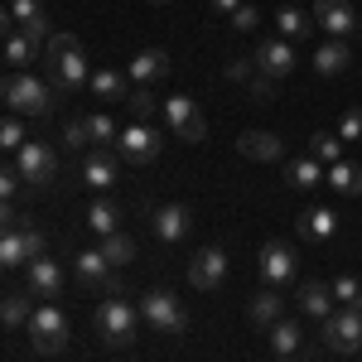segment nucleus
<instances>
[{
    "label": "nucleus",
    "instance_id": "f257e3e1",
    "mask_svg": "<svg viewBox=\"0 0 362 362\" xmlns=\"http://www.w3.org/2000/svg\"><path fill=\"white\" fill-rule=\"evenodd\" d=\"M44 54H49V68H54V83L63 92H78V87L92 83V68H87V49L78 34H54L49 44H44Z\"/></svg>",
    "mask_w": 362,
    "mask_h": 362
},
{
    "label": "nucleus",
    "instance_id": "f03ea898",
    "mask_svg": "<svg viewBox=\"0 0 362 362\" xmlns=\"http://www.w3.org/2000/svg\"><path fill=\"white\" fill-rule=\"evenodd\" d=\"M97 334H102L107 348H131L136 334H140V309L131 300H121V295L102 300L97 305Z\"/></svg>",
    "mask_w": 362,
    "mask_h": 362
},
{
    "label": "nucleus",
    "instance_id": "7ed1b4c3",
    "mask_svg": "<svg viewBox=\"0 0 362 362\" xmlns=\"http://www.w3.org/2000/svg\"><path fill=\"white\" fill-rule=\"evenodd\" d=\"M5 107L15 116H49L54 112V92L34 73H10L5 78Z\"/></svg>",
    "mask_w": 362,
    "mask_h": 362
},
{
    "label": "nucleus",
    "instance_id": "20e7f679",
    "mask_svg": "<svg viewBox=\"0 0 362 362\" xmlns=\"http://www.w3.org/2000/svg\"><path fill=\"white\" fill-rule=\"evenodd\" d=\"M29 343H34V353H44V358H54L68 348V314L54 305V300H44V305L29 314Z\"/></svg>",
    "mask_w": 362,
    "mask_h": 362
},
{
    "label": "nucleus",
    "instance_id": "39448f33",
    "mask_svg": "<svg viewBox=\"0 0 362 362\" xmlns=\"http://www.w3.org/2000/svg\"><path fill=\"white\" fill-rule=\"evenodd\" d=\"M140 314H145V324H150L155 334H165V338H179L189 329V309H184V300H179L174 290H150L145 305H140Z\"/></svg>",
    "mask_w": 362,
    "mask_h": 362
},
{
    "label": "nucleus",
    "instance_id": "423d86ee",
    "mask_svg": "<svg viewBox=\"0 0 362 362\" xmlns=\"http://www.w3.org/2000/svg\"><path fill=\"white\" fill-rule=\"evenodd\" d=\"M15 169H20V179H25L29 189H49L58 174V155L54 145H44V140H29L25 150H15Z\"/></svg>",
    "mask_w": 362,
    "mask_h": 362
},
{
    "label": "nucleus",
    "instance_id": "0eeeda50",
    "mask_svg": "<svg viewBox=\"0 0 362 362\" xmlns=\"http://www.w3.org/2000/svg\"><path fill=\"white\" fill-rule=\"evenodd\" d=\"M116 266L102 256V247H87V251H78L73 256V280L83 285V290H102V295H121V285H116V276H112Z\"/></svg>",
    "mask_w": 362,
    "mask_h": 362
},
{
    "label": "nucleus",
    "instance_id": "6e6552de",
    "mask_svg": "<svg viewBox=\"0 0 362 362\" xmlns=\"http://www.w3.org/2000/svg\"><path fill=\"white\" fill-rule=\"evenodd\" d=\"M160 150H165V136H160L150 121L126 126V131H121V140H116V155H121L126 165H150V160H160Z\"/></svg>",
    "mask_w": 362,
    "mask_h": 362
},
{
    "label": "nucleus",
    "instance_id": "1a4fd4ad",
    "mask_svg": "<svg viewBox=\"0 0 362 362\" xmlns=\"http://www.w3.org/2000/svg\"><path fill=\"white\" fill-rule=\"evenodd\" d=\"M324 343H329V353H358L362 348V309H334L329 319H324Z\"/></svg>",
    "mask_w": 362,
    "mask_h": 362
},
{
    "label": "nucleus",
    "instance_id": "9d476101",
    "mask_svg": "<svg viewBox=\"0 0 362 362\" xmlns=\"http://www.w3.org/2000/svg\"><path fill=\"white\" fill-rule=\"evenodd\" d=\"M256 266H261V280L280 290V285H290V280L300 276V266H295V247L290 242H266L261 256H256Z\"/></svg>",
    "mask_w": 362,
    "mask_h": 362
},
{
    "label": "nucleus",
    "instance_id": "9b49d317",
    "mask_svg": "<svg viewBox=\"0 0 362 362\" xmlns=\"http://www.w3.org/2000/svg\"><path fill=\"white\" fill-rule=\"evenodd\" d=\"M44 256V232L39 227H15V232H5L0 237V266H29V261H39Z\"/></svg>",
    "mask_w": 362,
    "mask_h": 362
},
{
    "label": "nucleus",
    "instance_id": "f8f14e48",
    "mask_svg": "<svg viewBox=\"0 0 362 362\" xmlns=\"http://www.w3.org/2000/svg\"><path fill=\"white\" fill-rule=\"evenodd\" d=\"M251 58H256V68H261V73H271V78H290V73L300 68V54H295V44H290V39H280V34L261 39Z\"/></svg>",
    "mask_w": 362,
    "mask_h": 362
},
{
    "label": "nucleus",
    "instance_id": "ddd939ff",
    "mask_svg": "<svg viewBox=\"0 0 362 362\" xmlns=\"http://www.w3.org/2000/svg\"><path fill=\"white\" fill-rule=\"evenodd\" d=\"M165 121L174 136H184L189 145H198V140L208 136V121H203V112H198V102H189V97H169L165 102Z\"/></svg>",
    "mask_w": 362,
    "mask_h": 362
},
{
    "label": "nucleus",
    "instance_id": "4468645a",
    "mask_svg": "<svg viewBox=\"0 0 362 362\" xmlns=\"http://www.w3.org/2000/svg\"><path fill=\"white\" fill-rule=\"evenodd\" d=\"M116 174H121V155H112L107 145H92L83 155V184L87 189H97V194H107L116 184Z\"/></svg>",
    "mask_w": 362,
    "mask_h": 362
},
{
    "label": "nucleus",
    "instance_id": "2eb2a0df",
    "mask_svg": "<svg viewBox=\"0 0 362 362\" xmlns=\"http://www.w3.org/2000/svg\"><path fill=\"white\" fill-rule=\"evenodd\" d=\"M189 227H194V218H189V208L184 203H160L155 213H150V232L160 237V242H184L189 237Z\"/></svg>",
    "mask_w": 362,
    "mask_h": 362
},
{
    "label": "nucleus",
    "instance_id": "dca6fc26",
    "mask_svg": "<svg viewBox=\"0 0 362 362\" xmlns=\"http://www.w3.org/2000/svg\"><path fill=\"white\" fill-rule=\"evenodd\" d=\"M223 280H227V256L223 251L203 247L194 261H189V285H194V290H218Z\"/></svg>",
    "mask_w": 362,
    "mask_h": 362
},
{
    "label": "nucleus",
    "instance_id": "f3484780",
    "mask_svg": "<svg viewBox=\"0 0 362 362\" xmlns=\"http://www.w3.org/2000/svg\"><path fill=\"white\" fill-rule=\"evenodd\" d=\"M314 20H319V29H329L334 39H348L358 29V10L348 0H314Z\"/></svg>",
    "mask_w": 362,
    "mask_h": 362
},
{
    "label": "nucleus",
    "instance_id": "a211bd4d",
    "mask_svg": "<svg viewBox=\"0 0 362 362\" xmlns=\"http://www.w3.org/2000/svg\"><path fill=\"white\" fill-rule=\"evenodd\" d=\"M126 73H131V83H136V87L165 83V78H169V54H165V49H145V54L131 58V68H126Z\"/></svg>",
    "mask_w": 362,
    "mask_h": 362
},
{
    "label": "nucleus",
    "instance_id": "6ab92c4d",
    "mask_svg": "<svg viewBox=\"0 0 362 362\" xmlns=\"http://www.w3.org/2000/svg\"><path fill=\"white\" fill-rule=\"evenodd\" d=\"M29 290H34L39 300H58V295H63V266L49 261V256L29 261Z\"/></svg>",
    "mask_w": 362,
    "mask_h": 362
},
{
    "label": "nucleus",
    "instance_id": "aec40b11",
    "mask_svg": "<svg viewBox=\"0 0 362 362\" xmlns=\"http://www.w3.org/2000/svg\"><path fill=\"white\" fill-rule=\"evenodd\" d=\"M92 92H97V97H102V102H126V97H131V73H126V68H92Z\"/></svg>",
    "mask_w": 362,
    "mask_h": 362
},
{
    "label": "nucleus",
    "instance_id": "412c9836",
    "mask_svg": "<svg viewBox=\"0 0 362 362\" xmlns=\"http://www.w3.org/2000/svg\"><path fill=\"white\" fill-rule=\"evenodd\" d=\"M237 150H242L247 160H261V165H271V160H280V155H285V145H280L276 131H242Z\"/></svg>",
    "mask_w": 362,
    "mask_h": 362
},
{
    "label": "nucleus",
    "instance_id": "4be33fe9",
    "mask_svg": "<svg viewBox=\"0 0 362 362\" xmlns=\"http://www.w3.org/2000/svg\"><path fill=\"white\" fill-rule=\"evenodd\" d=\"M314 29H319V20L305 15L300 5H280V10H276V34H280V39H290V44H295V39H309Z\"/></svg>",
    "mask_w": 362,
    "mask_h": 362
},
{
    "label": "nucleus",
    "instance_id": "5701e85b",
    "mask_svg": "<svg viewBox=\"0 0 362 362\" xmlns=\"http://www.w3.org/2000/svg\"><path fill=\"white\" fill-rule=\"evenodd\" d=\"M334 232H338V218L329 213V208H309V213H300V242H314V247H324Z\"/></svg>",
    "mask_w": 362,
    "mask_h": 362
},
{
    "label": "nucleus",
    "instance_id": "b1692460",
    "mask_svg": "<svg viewBox=\"0 0 362 362\" xmlns=\"http://www.w3.org/2000/svg\"><path fill=\"white\" fill-rule=\"evenodd\" d=\"M300 314H309V319L324 324V319L334 314V290L319 285V280H305V285H300Z\"/></svg>",
    "mask_w": 362,
    "mask_h": 362
},
{
    "label": "nucleus",
    "instance_id": "393cba45",
    "mask_svg": "<svg viewBox=\"0 0 362 362\" xmlns=\"http://www.w3.org/2000/svg\"><path fill=\"white\" fill-rule=\"evenodd\" d=\"M247 319L256 324V329H276L280 319H285V300H280L276 290H261V295L247 305Z\"/></svg>",
    "mask_w": 362,
    "mask_h": 362
},
{
    "label": "nucleus",
    "instance_id": "a878e982",
    "mask_svg": "<svg viewBox=\"0 0 362 362\" xmlns=\"http://www.w3.org/2000/svg\"><path fill=\"white\" fill-rule=\"evenodd\" d=\"M348 63H353L348 44H343V39H329V44H319V54H314V73H319V78H338Z\"/></svg>",
    "mask_w": 362,
    "mask_h": 362
},
{
    "label": "nucleus",
    "instance_id": "bb28decb",
    "mask_svg": "<svg viewBox=\"0 0 362 362\" xmlns=\"http://www.w3.org/2000/svg\"><path fill=\"white\" fill-rule=\"evenodd\" d=\"M319 179H329V174H324V165H319L314 155H295V160L285 165V184H290V189H314Z\"/></svg>",
    "mask_w": 362,
    "mask_h": 362
},
{
    "label": "nucleus",
    "instance_id": "cd10ccee",
    "mask_svg": "<svg viewBox=\"0 0 362 362\" xmlns=\"http://www.w3.org/2000/svg\"><path fill=\"white\" fill-rule=\"evenodd\" d=\"M329 189H338L343 198H362V165H353V160L329 165Z\"/></svg>",
    "mask_w": 362,
    "mask_h": 362
},
{
    "label": "nucleus",
    "instance_id": "c85d7f7f",
    "mask_svg": "<svg viewBox=\"0 0 362 362\" xmlns=\"http://www.w3.org/2000/svg\"><path fill=\"white\" fill-rule=\"evenodd\" d=\"M34 54H39V44H34L29 34H20V29H15V34H5V63H10L15 73H25L29 63H34Z\"/></svg>",
    "mask_w": 362,
    "mask_h": 362
},
{
    "label": "nucleus",
    "instance_id": "c756f323",
    "mask_svg": "<svg viewBox=\"0 0 362 362\" xmlns=\"http://www.w3.org/2000/svg\"><path fill=\"white\" fill-rule=\"evenodd\" d=\"M39 15H44V0H10L5 15H0V25H5V34H15V29H25Z\"/></svg>",
    "mask_w": 362,
    "mask_h": 362
},
{
    "label": "nucleus",
    "instance_id": "7c9ffc66",
    "mask_svg": "<svg viewBox=\"0 0 362 362\" xmlns=\"http://www.w3.org/2000/svg\"><path fill=\"white\" fill-rule=\"evenodd\" d=\"M121 213H116V203H107V198H97L92 208H87V227L97 232V237H112V232H121Z\"/></svg>",
    "mask_w": 362,
    "mask_h": 362
},
{
    "label": "nucleus",
    "instance_id": "2f4dec72",
    "mask_svg": "<svg viewBox=\"0 0 362 362\" xmlns=\"http://www.w3.org/2000/svg\"><path fill=\"white\" fill-rule=\"evenodd\" d=\"M29 295L34 290H5V300H0V319H5V329H15V324H25L29 314Z\"/></svg>",
    "mask_w": 362,
    "mask_h": 362
},
{
    "label": "nucleus",
    "instance_id": "473e14b6",
    "mask_svg": "<svg viewBox=\"0 0 362 362\" xmlns=\"http://www.w3.org/2000/svg\"><path fill=\"white\" fill-rule=\"evenodd\" d=\"M309 155H314L319 165H338V160H343V140H338L334 131H314V136H309Z\"/></svg>",
    "mask_w": 362,
    "mask_h": 362
},
{
    "label": "nucleus",
    "instance_id": "72a5a7b5",
    "mask_svg": "<svg viewBox=\"0 0 362 362\" xmlns=\"http://www.w3.org/2000/svg\"><path fill=\"white\" fill-rule=\"evenodd\" d=\"M271 348H276V358H295L300 353V324L295 319H280L276 329H271Z\"/></svg>",
    "mask_w": 362,
    "mask_h": 362
},
{
    "label": "nucleus",
    "instance_id": "f704fd0d",
    "mask_svg": "<svg viewBox=\"0 0 362 362\" xmlns=\"http://www.w3.org/2000/svg\"><path fill=\"white\" fill-rule=\"evenodd\" d=\"M126 107H131L136 121H155V116H165V102H155V92H150V87H131Z\"/></svg>",
    "mask_w": 362,
    "mask_h": 362
},
{
    "label": "nucleus",
    "instance_id": "c9c22d12",
    "mask_svg": "<svg viewBox=\"0 0 362 362\" xmlns=\"http://www.w3.org/2000/svg\"><path fill=\"white\" fill-rule=\"evenodd\" d=\"M329 290H334V305L338 309H362V280L358 276H338Z\"/></svg>",
    "mask_w": 362,
    "mask_h": 362
},
{
    "label": "nucleus",
    "instance_id": "e433bc0d",
    "mask_svg": "<svg viewBox=\"0 0 362 362\" xmlns=\"http://www.w3.org/2000/svg\"><path fill=\"white\" fill-rule=\"evenodd\" d=\"M102 256H107L112 266H126V261L136 256V242H131L126 232H112V237H102Z\"/></svg>",
    "mask_w": 362,
    "mask_h": 362
},
{
    "label": "nucleus",
    "instance_id": "4c0bfd02",
    "mask_svg": "<svg viewBox=\"0 0 362 362\" xmlns=\"http://www.w3.org/2000/svg\"><path fill=\"white\" fill-rule=\"evenodd\" d=\"M63 145H68V150H92V131H87V116H68V126H63Z\"/></svg>",
    "mask_w": 362,
    "mask_h": 362
},
{
    "label": "nucleus",
    "instance_id": "58836bf2",
    "mask_svg": "<svg viewBox=\"0 0 362 362\" xmlns=\"http://www.w3.org/2000/svg\"><path fill=\"white\" fill-rule=\"evenodd\" d=\"M87 131H92V145H112V140H121V136H116V121L107 112L87 116Z\"/></svg>",
    "mask_w": 362,
    "mask_h": 362
},
{
    "label": "nucleus",
    "instance_id": "ea45409f",
    "mask_svg": "<svg viewBox=\"0 0 362 362\" xmlns=\"http://www.w3.org/2000/svg\"><path fill=\"white\" fill-rule=\"evenodd\" d=\"M0 145H5V150H25V145H29V140H25V126H20V116H15V112L0 121Z\"/></svg>",
    "mask_w": 362,
    "mask_h": 362
},
{
    "label": "nucleus",
    "instance_id": "a19ab883",
    "mask_svg": "<svg viewBox=\"0 0 362 362\" xmlns=\"http://www.w3.org/2000/svg\"><path fill=\"white\" fill-rule=\"evenodd\" d=\"M338 140L343 145H353V140H362V107H353V112L338 121Z\"/></svg>",
    "mask_w": 362,
    "mask_h": 362
},
{
    "label": "nucleus",
    "instance_id": "79ce46f5",
    "mask_svg": "<svg viewBox=\"0 0 362 362\" xmlns=\"http://www.w3.org/2000/svg\"><path fill=\"white\" fill-rule=\"evenodd\" d=\"M20 189H25L20 169H15V165H5V169H0V198H5V203H15V194H20Z\"/></svg>",
    "mask_w": 362,
    "mask_h": 362
},
{
    "label": "nucleus",
    "instance_id": "37998d69",
    "mask_svg": "<svg viewBox=\"0 0 362 362\" xmlns=\"http://www.w3.org/2000/svg\"><path fill=\"white\" fill-rule=\"evenodd\" d=\"M223 78H232V83H251L256 78V58H232L223 68Z\"/></svg>",
    "mask_w": 362,
    "mask_h": 362
},
{
    "label": "nucleus",
    "instance_id": "c03bdc74",
    "mask_svg": "<svg viewBox=\"0 0 362 362\" xmlns=\"http://www.w3.org/2000/svg\"><path fill=\"white\" fill-rule=\"evenodd\" d=\"M256 25H261V10H256V5H242V10L232 15V29H242V34H247V29H256Z\"/></svg>",
    "mask_w": 362,
    "mask_h": 362
},
{
    "label": "nucleus",
    "instance_id": "a18cd8bd",
    "mask_svg": "<svg viewBox=\"0 0 362 362\" xmlns=\"http://www.w3.org/2000/svg\"><path fill=\"white\" fill-rule=\"evenodd\" d=\"M251 97H271V92H276V78H271V73H261V68H256V78H251Z\"/></svg>",
    "mask_w": 362,
    "mask_h": 362
},
{
    "label": "nucleus",
    "instance_id": "49530a36",
    "mask_svg": "<svg viewBox=\"0 0 362 362\" xmlns=\"http://www.w3.org/2000/svg\"><path fill=\"white\" fill-rule=\"evenodd\" d=\"M208 5H213V10H218V15H227V20H232V15H237V10H242V5H247V0H208Z\"/></svg>",
    "mask_w": 362,
    "mask_h": 362
},
{
    "label": "nucleus",
    "instance_id": "de8ad7c7",
    "mask_svg": "<svg viewBox=\"0 0 362 362\" xmlns=\"http://www.w3.org/2000/svg\"><path fill=\"white\" fill-rule=\"evenodd\" d=\"M276 362H300V353H295V358H276Z\"/></svg>",
    "mask_w": 362,
    "mask_h": 362
},
{
    "label": "nucleus",
    "instance_id": "09e8293b",
    "mask_svg": "<svg viewBox=\"0 0 362 362\" xmlns=\"http://www.w3.org/2000/svg\"><path fill=\"white\" fill-rule=\"evenodd\" d=\"M150 5H165V0H150Z\"/></svg>",
    "mask_w": 362,
    "mask_h": 362
}]
</instances>
